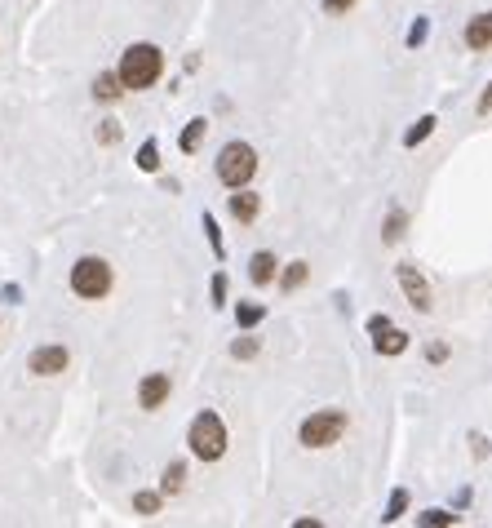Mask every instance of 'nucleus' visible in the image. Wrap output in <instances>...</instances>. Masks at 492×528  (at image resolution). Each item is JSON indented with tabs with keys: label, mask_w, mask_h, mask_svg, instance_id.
Returning a JSON list of instances; mask_svg holds the SVG:
<instances>
[{
	"label": "nucleus",
	"mask_w": 492,
	"mask_h": 528,
	"mask_svg": "<svg viewBox=\"0 0 492 528\" xmlns=\"http://www.w3.org/2000/svg\"><path fill=\"white\" fill-rule=\"evenodd\" d=\"M164 71V54L155 45H129L121 58V85L124 89H151Z\"/></svg>",
	"instance_id": "f257e3e1"
},
{
	"label": "nucleus",
	"mask_w": 492,
	"mask_h": 528,
	"mask_svg": "<svg viewBox=\"0 0 492 528\" xmlns=\"http://www.w3.org/2000/svg\"><path fill=\"white\" fill-rule=\"evenodd\" d=\"M191 453H196L200 462H218V457L227 453V426H222L218 413H200V417L191 422Z\"/></svg>",
	"instance_id": "f03ea898"
},
{
	"label": "nucleus",
	"mask_w": 492,
	"mask_h": 528,
	"mask_svg": "<svg viewBox=\"0 0 492 528\" xmlns=\"http://www.w3.org/2000/svg\"><path fill=\"white\" fill-rule=\"evenodd\" d=\"M342 431H346V413L342 408H324V413H311L302 422V444L306 448H329V444L342 440Z\"/></svg>",
	"instance_id": "7ed1b4c3"
},
{
	"label": "nucleus",
	"mask_w": 492,
	"mask_h": 528,
	"mask_svg": "<svg viewBox=\"0 0 492 528\" xmlns=\"http://www.w3.org/2000/svg\"><path fill=\"white\" fill-rule=\"evenodd\" d=\"M253 173H257V151H253L248 142L222 147V155H218V178H222L227 187H245Z\"/></svg>",
	"instance_id": "20e7f679"
},
{
	"label": "nucleus",
	"mask_w": 492,
	"mask_h": 528,
	"mask_svg": "<svg viewBox=\"0 0 492 528\" xmlns=\"http://www.w3.org/2000/svg\"><path fill=\"white\" fill-rule=\"evenodd\" d=\"M71 289L80 298H107L112 293V266L103 258H80L71 266Z\"/></svg>",
	"instance_id": "39448f33"
},
{
	"label": "nucleus",
	"mask_w": 492,
	"mask_h": 528,
	"mask_svg": "<svg viewBox=\"0 0 492 528\" xmlns=\"http://www.w3.org/2000/svg\"><path fill=\"white\" fill-rule=\"evenodd\" d=\"M369 333H372V347H377V356H399V351L408 347V333H404V329H395L386 315H372V320H369Z\"/></svg>",
	"instance_id": "423d86ee"
},
{
	"label": "nucleus",
	"mask_w": 492,
	"mask_h": 528,
	"mask_svg": "<svg viewBox=\"0 0 492 528\" xmlns=\"http://www.w3.org/2000/svg\"><path fill=\"white\" fill-rule=\"evenodd\" d=\"M395 275H399V284H404V293H408V302H413L417 311H430V289H426V280L417 275V266L399 263V266H395Z\"/></svg>",
	"instance_id": "0eeeda50"
},
{
	"label": "nucleus",
	"mask_w": 492,
	"mask_h": 528,
	"mask_svg": "<svg viewBox=\"0 0 492 528\" xmlns=\"http://www.w3.org/2000/svg\"><path fill=\"white\" fill-rule=\"evenodd\" d=\"M67 369V351L63 347H40L36 356H31V373H40V378H54V373H63Z\"/></svg>",
	"instance_id": "6e6552de"
},
{
	"label": "nucleus",
	"mask_w": 492,
	"mask_h": 528,
	"mask_svg": "<svg viewBox=\"0 0 492 528\" xmlns=\"http://www.w3.org/2000/svg\"><path fill=\"white\" fill-rule=\"evenodd\" d=\"M164 399H169V373L142 378V387H138V404H142V408H160Z\"/></svg>",
	"instance_id": "1a4fd4ad"
},
{
	"label": "nucleus",
	"mask_w": 492,
	"mask_h": 528,
	"mask_svg": "<svg viewBox=\"0 0 492 528\" xmlns=\"http://www.w3.org/2000/svg\"><path fill=\"white\" fill-rule=\"evenodd\" d=\"M466 45H471V49H488L492 45V13L471 18V27H466Z\"/></svg>",
	"instance_id": "9d476101"
},
{
	"label": "nucleus",
	"mask_w": 492,
	"mask_h": 528,
	"mask_svg": "<svg viewBox=\"0 0 492 528\" xmlns=\"http://www.w3.org/2000/svg\"><path fill=\"white\" fill-rule=\"evenodd\" d=\"M240 191V187H236ZM257 209H262V200L253 196V191H240V196H231V214L240 218V222H253L257 218Z\"/></svg>",
	"instance_id": "9b49d317"
},
{
	"label": "nucleus",
	"mask_w": 492,
	"mask_h": 528,
	"mask_svg": "<svg viewBox=\"0 0 492 528\" xmlns=\"http://www.w3.org/2000/svg\"><path fill=\"white\" fill-rule=\"evenodd\" d=\"M248 275H253V284H271L275 280V254H257L248 263Z\"/></svg>",
	"instance_id": "f8f14e48"
},
{
	"label": "nucleus",
	"mask_w": 492,
	"mask_h": 528,
	"mask_svg": "<svg viewBox=\"0 0 492 528\" xmlns=\"http://www.w3.org/2000/svg\"><path fill=\"white\" fill-rule=\"evenodd\" d=\"M94 98H103V103L121 98V76H98L94 80Z\"/></svg>",
	"instance_id": "ddd939ff"
},
{
	"label": "nucleus",
	"mask_w": 492,
	"mask_h": 528,
	"mask_svg": "<svg viewBox=\"0 0 492 528\" xmlns=\"http://www.w3.org/2000/svg\"><path fill=\"white\" fill-rule=\"evenodd\" d=\"M138 169H146V173L160 169V147H155V142H142V151H138Z\"/></svg>",
	"instance_id": "4468645a"
},
{
	"label": "nucleus",
	"mask_w": 492,
	"mask_h": 528,
	"mask_svg": "<svg viewBox=\"0 0 492 528\" xmlns=\"http://www.w3.org/2000/svg\"><path fill=\"white\" fill-rule=\"evenodd\" d=\"M435 125H439V121H435V116H421V121H417V125H413V130L404 133V147H417V142H421V138H426V133L435 130Z\"/></svg>",
	"instance_id": "2eb2a0df"
},
{
	"label": "nucleus",
	"mask_w": 492,
	"mask_h": 528,
	"mask_svg": "<svg viewBox=\"0 0 492 528\" xmlns=\"http://www.w3.org/2000/svg\"><path fill=\"white\" fill-rule=\"evenodd\" d=\"M204 130H209L204 121H191V125L182 130V151H196V147L204 142Z\"/></svg>",
	"instance_id": "dca6fc26"
},
{
	"label": "nucleus",
	"mask_w": 492,
	"mask_h": 528,
	"mask_svg": "<svg viewBox=\"0 0 492 528\" xmlns=\"http://www.w3.org/2000/svg\"><path fill=\"white\" fill-rule=\"evenodd\" d=\"M279 284H284V293L302 289V284H306V263H293L288 271H284V280H279Z\"/></svg>",
	"instance_id": "f3484780"
},
{
	"label": "nucleus",
	"mask_w": 492,
	"mask_h": 528,
	"mask_svg": "<svg viewBox=\"0 0 492 528\" xmlns=\"http://www.w3.org/2000/svg\"><path fill=\"white\" fill-rule=\"evenodd\" d=\"M182 480H187V466H182V462H173V466L164 471V493H178V489H182Z\"/></svg>",
	"instance_id": "a211bd4d"
},
{
	"label": "nucleus",
	"mask_w": 492,
	"mask_h": 528,
	"mask_svg": "<svg viewBox=\"0 0 492 528\" xmlns=\"http://www.w3.org/2000/svg\"><path fill=\"white\" fill-rule=\"evenodd\" d=\"M133 511H138V515H155V511H160V493H138V498H133Z\"/></svg>",
	"instance_id": "6ab92c4d"
},
{
	"label": "nucleus",
	"mask_w": 492,
	"mask_h": 528,
	"mask_svg": "<svg viewBox=\"0 0 492 528\" xmlns=\"http://www.w3.org/2000/svg\"><path fill=\"white\" fill-rule=\"evenodd\" d=\"M262 315H266V311H262V306H253V302H245V306H236V320H240L245 329H253V324H257Z\"/></svg>",
	"instance_id": "aec40b11"
},
{
	"label": "nucleus",
	"mask_w": 492,
	"mask_h": 528,
	"mask_svg": "<svg viewBox=\"0 0 492 528\" xmlns=\"http://www.w3.org/2000/svg\"><path fill=\"white\" fill-rule=\"evenodd\" d=\"M408 511V493L399 489V493H390V507H386V520H399Z\"/></svg>",
	"instance_id": "412c9836"
},
{
	"label": "nucleus",
	"mask_w": 492,
	"mask_h": 528,
	"mask_svg": "<svg viewBox=\"0 0 492 528\" xmlns=\"http://www.w3.org/2000/svg\"><path fill=\"white\" fill-rule=\"evenodd\" d=\"M204 231H209V245H213V254L222 258L227 249H222V236H218V222H213V214H204Z\"/></svg>",
	"instance_id": "4be33fe9"
},
{
	"label": "nucleus",
	"mask_w": 492,
	"mask_h": 528,
	"mask_svg": "<svg viewBox=\"0 0 492 528\" xmlns=\"http://www.w3.org/2000/svg\"><path fill=\"white\" fill-rule=\"evenodd\" d=\"M399 231H404V214H390V218H386V231H381V240L390 245V240H395Z\"/></svg>",
	"instance_id": "5701e85b"
},
{
	"label": "nucleus",
	"mask_w": 492,
	"mask_h": 528,
	"mask_svg": "<svg viewBox=\"0 0 492 528\" xmlns=\"http://www.w3.org/2000/svg\"><path fill=\"white\" fill-rule=\"evenodd\" d=\"M231 356H236V360H253V356H257V342H253V338H240V342L231 347Z\"/></svg>",
	"instance_id": "b1692460"
},
{
	"label": "nucleus",
	"mask_w": 492,
	"mask_h": 528,
	"mask_svg": "<svg viewBox=\"0 0 492 528\" xmlns=\"http://www.w3.org/2000/svg\"><path fill=\"white\" fill-rule=\"evenodd\" d=\"M421 524H453V515H448V511H426Z\"/></svg>",
	"instance_id": "393cba45"
},
{
	"label": "nucleus",
	"mask_w": 492,
	"mask_h": 528,
	"mask_svg": "<svg viewBox=\"0 0 492 528\" xmlns=\"http://www.w3.org/2000/svg\"><path fill=\"white\" fill-rule=\"evenodd\" d=\"M98 138H103V142H116V138H121V125H116V121H103Z\"/></svg>",
	"instance_id": "a878e982"
},
{
	"label": "nucleus",
	"mask_w": 492,
	"mask_h": 528,
	"mask_svg": "<svg viewBox=\"0 0 492 528\" xmlns=\"http://www.w3.org/2000/svg\"><path fill=\"white\" fill-rule=\"evenodd\" d=\"M213 298H218V306H222V298H227V275H213Z\"/></svg>",
	"instance_id": "bb28decb"
},
{
	"label": "nucleus",
	"mask_w": 492,
	"mask_h": 528,
	"mask_svg": "<svg viewBox=\"0 0 492 528\" xmlns=\"http://www.w3.org/2000/svg\"><path fill=\"white\" fill-rule=\"evenodd\" d=\"M351 4H355V0H324V9H329V13H346Z\"/></svg>",
	"instance_id": "cd10ccee"
},
{
	"label": "nucleus",
	"mask_w": 492,
	"mask_h": 528,
	"mask_svg": "<svg viewBox=\"0 0 492 528\" xmlns=\"http://www.w3.org/2000/svg\"><path fill=\"white\" fill-rule=\"evenodd\" d=\"M421 40H426V22H417V27H413V36H408V45H421Z\"/></svg>",
	"instance_id": "c85d7f7f"
},
{
	"label": "nucleus",
	"mask_w": 492,
	"mask_h": 528,
	"mask_svg": "<svg viewBox=\"0 0 492 528\" xmlns=\"http://www.w3.org/2000/svg\"><path fill=\"white\" fill-rule=\"evenodd\" d=\"M479 112H492V85H488V94L479 98Z\"/></svg>",
	"instance_id": "c756f323"
}]
</instances>
